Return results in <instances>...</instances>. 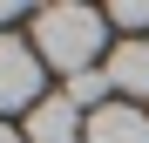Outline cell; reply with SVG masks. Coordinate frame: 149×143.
Segmentation results:
<instances>
[{
    "label": "cell",
    "mask_w": 149,
    "mask_h": 143,
    "mask_svg": "<svg viewBox=\"0 0 149 143\" xmlns=\"http://www.w3.org/2000/svg\"><path fill=\"white\" fill-rule=\"evenodd\" d=\"M34 55L68 68V75H88V61L102 55V14L95 7H41L34 14Z\"/></svg>",
    "instance_id": "1"
},
{
    "label": "cell",
    "mask_w": 149,
    "mask_h": 143,
    "mask_svg": "<svg viewBox=\"0 0 149 143\" xmlns=\"http://www.w3.org/2000/svg\"><path fill=\"white\" fill-rule=\"evenodd\" d=\"M41 102V55L20 34H0V109H34Z\"/></svg>",
    "instance_id": "2"
},
{
    "label": "cell",
    "mask_w": 149,
    "mask_h": 143,
    "mask_svg": "<svg viewBox=\"0 0 149 143\" xmlns=\"http://www.w3.org/2000/svg\"><path fill=\"white\" fill-rule=\"evenodd\" d=\"M27 143H81L88 123H81V109L68 102V95H41V102L27 109V130H20Z\"/></svg>",
    "instance_id": "3"
},
{
    "label": "cell",
    "mask_w": 149,
    "mask_h": 143,
    "mask_svg": "<svg viewBox=\"0 0 149 143\" xmlns=\"http://www.w3.org/2000/svg\"><path fill=\"white\" fill-rule=\"evenodd\" d=\"M81 143H149V116L129 109V102H109V109L88 116V136Z\"/></svg>",
    "instance_id": "4"
},
{
    "label": "cell",
    "mask_w": 149,
    "mask_h": 143,
    "mask_svg": "<svg viewBox=\"0 0 149 143\" xmlns=\"http://www.w3.org/2000/svg\"><path fill=\"white\" fill-rule=\"evenodd\" d=\"M109 89H122V95H149V41H122V48H109Z\"/></svg>",
    "instance_id": "5"
},
{
    "label": "cell",
    "mask_w": 149,
    "mask_h": 143,
    "mask_svg": "<svg viewBox=\"0 0 149 143\" xmlns=\"http://www.w3.org/2000/svg\"><path fill=\"white\" fill-rule=\"evenodd\" d=\"M61 95H68L74 109H88V116H95V109H109V75H102V68H88V75H68V89H61Z\"/></svg>",
    "instance_id": "6"
},
{
    "label": "cell",
    "mask_w": 149,
    "mask_h": 143,
    "mask_svg": "<svg viewBox=\"0 0 149 143\" xmlns=\"http://www.w3.org/2000/svg\"><path fill=\"white\" fill-rule=\"evenodd\" d=\"M115 27H149V7L129 0V7H115Z\"/></svg>",
    "instance_id": "7"
},
{
    "label": "cell",
    "mask_w": 149,
    "mask_h": 143,
    "mask_svg": "<svg viewBox=\"0 0 149 143\" xmlns=\"http://www.w3.org/2000/svg\"><path fill=\"white\" fill-rule=\"evenodd\" d=\"M0 143H27V136H14V130H7V123H0Z\"/></svg>",
    "instance_id": "8"
}]
</instances>
